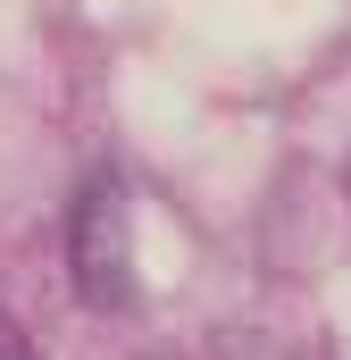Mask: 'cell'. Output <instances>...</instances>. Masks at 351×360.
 <instances>
[{
	"instance_id": "2",
	"label": "cell",
	"mask_w": 351,
	"mask_h": 360,
	"mask_svg": "<svg viewBox=\"0 0 351 360\" xmlns=\"http://www.w3.org/2000/svg\"><path fill=\"white\" fill-rule=\"evenodd\" d=\"M0 360H34V344H25V327L0 310Z\"/></svg>"
},
{
	"instance_id": "1",
	"label": "cell",
	"mask_w": 351,
	"mask_h": 360,
	"mask_svg": "<svg viewBox=\"0 0 351 360\" xmlns=\"http://www.w3.org/2000/svg\"><path fill=\"white\" fill-rule=\"evenodd\" d=\"M67 260H76V293H84L92 310H117L134 293V235H126V184L117 176H92L76 193Z\"/></svg>"
}]
</instances>
